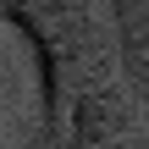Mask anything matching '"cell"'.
Returning a JSON list of instances; mask_svg holds the SVG:
<instances>
[{"label": "cell", "mask_w": 149, "mask_h": 149, "mask_svg": "<svg viewBox=\"0 0 149 149\" xmlns=\"http://www.w3.org/2000/svg\"><path fill=\"white\" fill-rule=\"evenodd\" d=\"M0 22H11L33 50L39 127L61 133L66 100L116 77L111 28L94 6H77V0H0Z\"/></svg>", "instance_id": "6da1fadb"}, {"label": "cell", "mask_w": 149, "mask_h": 149, "mask_svg": "<svg viewBox=\"0 0 149 149\" xmlns=\"http://www.w3.org/2000/svg\"><path fill=\"white\" fill-rule=\"evenodd\" d=\"M61 138H66V149H149L144 100L127 94L116 77L94 83V88H83V94L66 100Z\"/></svg>", "instance_id": "7a4b0ae2"}, {"label": "cell", "mask_w": 149, "mask_h": 149, "mask_svg": "<svg viewBox=\"0 0 149 149\" xmlns=\"http://www.w3.org/2000/svg\"><path fill=\"white\" fill-rule=\"evenodd\" d=\"M111 55H116V83L144 100L149 88V11L144 0H111Z\"/></svg>", "instance_id": "3957f363"}, {"label": "cell", "mask_w": 149, "mask_h": 149, "mask_svg": "<svg viewBox=\"0 0 149 149\" xmlns=\"http://www.w3.org/2000/svg\"><path fill=\"white\" fill-rule=\"evenodd\" d=\"M28 149H66V138H61L55 127H33V138H28Z\"/></svg>", "instance_id": "277c9868"}]
</instances>
